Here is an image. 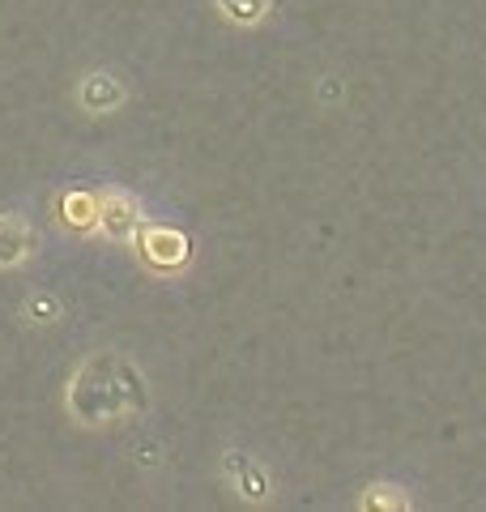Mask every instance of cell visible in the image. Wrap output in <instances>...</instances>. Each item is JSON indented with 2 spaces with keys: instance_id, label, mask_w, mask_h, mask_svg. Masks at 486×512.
I'll return each instance as SVG.
<instances>
[{
  "instance_id": "cell-1",
  "label": "cell",
  "mask_w": 486,
  "mask_h": 512,
  "mask_svg": "<svg viewBox=\"0 0 486 512\" xmlns=\"http://www.w3.org/2000/svg\"><path fill=\"white\" fill-rule=\"evenodd\" d=\"M81 103L90 111H111L116 103H124V86L107 73H94V77H86V86H81Z\"/></svg>"
},
{
  "instance_id": "cell-2",
  "label": "cell",
  "mask_w": 486,
  "mask_h": 512,
  "mask_svg": "<svg viewBox=\"0 0 486 512\" xmlns=\"http://www.w3.org/2000/svg\"><path fill=\"white\" fill-rule=\"evenodd\" d=\"M226 9L235 13V18H256V13L265 9V0H222Z\"/></svg>"
}]
</instances>
